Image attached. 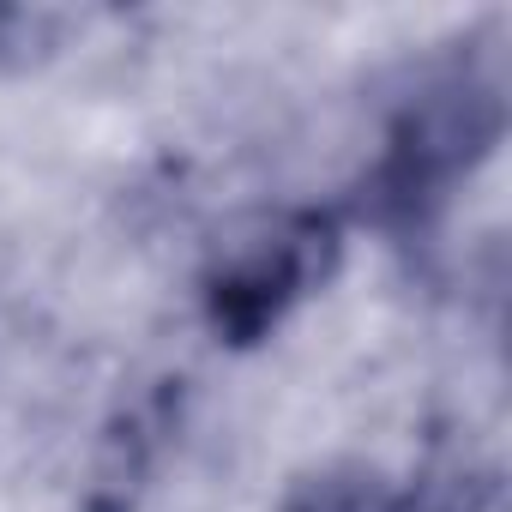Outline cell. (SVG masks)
Wrapping results in <instances>:
<instances>
[{
    "label": "cell",
    "mask_w": 512,
    "mask_h": 512,
    "mask_svg": "<svg viewBox=\"0 0 512 512\" xmlns=\"http://www.w3.org/2000/svg\"><path fill=\"white\" fill-rule=\"evenodd\" d=\"M338 266V223L320 211L272 217L205 272V326L223 344H260L302 296H314Z\"/></svg>",
    "instance_id": "obj_1"
},
{
    "label": "cell",
    "mask_w": 512,
    "mask_h": 512,
    "mask_svg": "<svg viewBox=\"0 0 512 512\" xmlns=\"http://www.w3.org/2000/svg\"><path fill=\"white\" fill-rule=\"evenodd\" d=\"M494 133H500V109H494L488 85H446V91L422 97L386 145L380 199L392 211H422V205L446 199V187L458 175H470L476 157H488Z\"/></svg>",
    "instance_id": "obj_2"
},
{
    "label": "cell",
    "mask_w": 512,
    "mask_h": 512,
    "mask_svg": "<svg viewBox=\"0 0 512 512\" xmlns=\"http://www.w3.org/2000/svg\"><path fill=\"white\" fill-rule=\"evenodd\" d=\"M284 512H476L470 488H386L380 476H314L296 488Z\"/></svg>",
    "instance_id": "obj_3"
},
{
    "label": "cell",
    "mask_w": 512,
    "mask_h": 512,
    "mask_svg": "<svg viewBox=\"0 0 512 512\" xmlns=\"http://www.w3.org/2000/svg\"><path fill=\"white\" fill-rule=\"evenodd\" d=\"M25 31H37L31 13H0V61H7V55H25Z\"/></svg>",
    "instance_id": "obj_4"
}]
</instances>
